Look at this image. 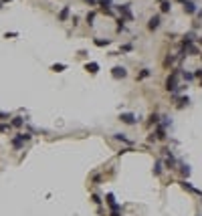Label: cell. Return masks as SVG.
<instances>
[{
	"instance_id": "obj_20",
	"label": "cell",
	"mask_w": 202,
	"mask_h": 216,
	"mask_svg": "<svg viewBox=\"0 0 202 216\" xmlns=\"http://www.w3.org/2000/svg\"><path fill=\"white\" fill-rule=\"evenodd\" d=\"M93 43H95V46H109L111 41H109V39H105V41H103V39H95Z\"/></svg>"
},
{
	"instance_id": "obj_17",
	"label": "cell",
	"mask_w": 202,
	"mask_h": 216,
	"mask_svg": "<svg viewBox=\"0 0 202 216\" xmlns=\"http://www.w3.org/2000/svg\"><path fill=\"white\" fill-rule=\"evenodd\" d=\"M162 166H164V164H162V160H158V162L154 164V176H160V174H162V170H164Z\"/></svg>"
},
{
	"instance_id": "obj_13",
	"label": "cell",
	"mask_w": 202,
	"mask_h": 216,
	"mask_svg": "<svg viewBox=\"0 0 202 216\" xmlns=\"http://www.w3.org/2000/svg\"><path fill=\"white\" fill-rule=\"evenodd\" d=\"M160 10L162 12H170L172 10V2H170V0H162V2H160Z\"/></svg>"
},
{
	"instance_id": "obj_36",
	"label": "cell",
	"mask_w": 202,
	"mask_h": 216,
	"mask_svg": "<svg viewBox=\"0 0 202 216\" xmlns=\"http://www.w3.org/2000/svg\"><path fill=\"white\" fill-rule=\"evenodd\" d=\"M0 2H2V4H4V2H8V0H0Z\"/></svg>"
},
{
	"instance_id": "obj_8",
	"label": "cell",
	"mask_w": 202,
	"mask_h": 216,
	"mask_svg": "<svg viewBox=\"0 0 202 216\" xmlns=\"http://www.w3.org/2000/svg\"><path fill=\"white\" fill-rule=\"evenodd\" d=\"M178 184H180V186H182V188H184V190H188V192H192V194H202V192H200V190H196V188H194V186H192V184H190V182H186V180H180V182H178Z\"/></svg>"
},
{
	"instance_id": "obj_19",
	"label": "cell",
	"mask_w": 202,
	"mask_h": 216,
	"mask_svg": "<svg viewBox=\"0 0 202 216\" xmlns=\"http://www.w3.org/2000/svg\"><path fill=\"white\" fill-rule=\"evenodd\" d=\"M180 172H182L184 178H188L190 176V166H188V164H180Z\"/></svg>"
},
{
	"instance_id": "obj_18",
	"label": "cell",
	"mask_w": 202,
	"mask_h": 216,
	"mask_svg": "<svg viewBox=\"0 0 202 216\" xmlns=\"http://www.w3.org/2000/svg\"><path fill=\"white\" fill-rule=\"evenodd\" d=\"M150 75H152V71H150V69H141L140 73H137V81H141V79H148Z\"/></svg>"
},
{
	"instance_id": "obj_32",
	"label": "cell",
	"mask_w": 202,
	"mask_h": 216,
	"mask_svg": "<svg viewBox=\"0 0 202 216\" xmlns=\"http://www.w3.org/2000/svg\"><path fill=\"white\" fill-rule=\"evenodd\" d=\"M4 119H8V113H0V121H4Z\"/></svg>"
},
{
	"instance_id": "obj_3",
	"label": "cell",
	"mask_w": 202,
	"mask_h": 216,
	"mask_svg": "<svg viewBox=\"0 0 202 216\" xmlns=\"http://www.w3.org/2000/svg\"><path fill=\"white\" fill-rule=\"evenodd\" d=\"M115 10L121 14V18H126V20H134V12H131V4H130V2L115 6Z\"/></svg>"
},
{
	"instance_id": "obj_10",
	"label": "cell",
	"mask_w": 202,
	"mask_h": 216,
	"mask_svg": "<svg viewBox=\"0 0 202 216\" xmlns=\"http://www.w3.org/2000/svg\"><path fill=\"white\" fill-rule=\"evenodd\" d=\"M105 202L109 204L111 210H119V204L115 202V196H113V194H107V196H105Z\"/></svg>"
},
{
	"instance_id": "obj_25",
	"label": "cell",
	"mask_w": 202,
	"mask_h": 216,
	"mask_svg": "<svg viewBox=\"0 0 202 216\" xmlns=\"http://www.w3.org/2000/svg\"><path fill=\"white\" fill-rule=\"evenodd\" d=\"M182 79L188 83V81H192V79H196V77H194V73H182Z\"/></svg>"
},
{
	"instance_id": "obj_1",
	"label": "cell",
	"mask_w": 202,
	"mask_h": 216,
	"mask_svg": "<svg viewBox=\"0 0 202 216\" xmlns=\"http://www.w3.org/2000/svg\"><path fill=\"white\" fill-rule=\"evenodd\" d=\"M178 77H180V69H174L168 75V79H166V91L174 93L176 89H178Z\"/></svg>"
},
{
	"instance_id": "obj_23",
	"label": "cell",
	"mask_w": 202,
	"mask_h": 216,
	"mask_svg": "<svg viewBox=\"0 0 202 216\" xmlns=\"http://www.w3.org/2000/svg\"><path fill=\"white\" fill-rule=\"evenodd\" d=\"M67 65H63V63H59V65H53L51 67V71H57V73H61V71H65Z\"/></svg>"
},
{
	"instance_id": "obj_29",
	"label": "cell",
	"mask_w": 202,
	"mask_h": 216,
	"mask_svg": "<svg viewBox=\"0 0 202 216\" xmlns=\"http://www.w3.org/2000/svg\"><path fill=\"white\" fill-rule=\"evenodd\" d=\"M85 4H89V6H95V4H99V0H83Z\"/></svg>"
},
{
	"instance_id": "obj_26",
	"label": "cell",
	"mask_w": 202,
	"mask_h": 216,
	"mask_svg": "<svg viewBox=\"0 0 202 216\" xmlns=\"http://www.w3.org/2000/svg\"><path fill=\"white\" fill-rule=\"evenodd\" d=\"M8 129H10V123H0V133H4Z\"/></svg>"
},
{
	"instance_id": "obj_35",
	"label": "cell",
	"mask_w": 202,
	"mask_h": 216,
	"mask_svg": "<svg viewBox=\"0 0 202 216\" xmlns=\"http://www.w3.org/2000/svg\"><path fill=\"white\" fill-rule=\"evenodd\" d=\"M198 20L202 22V10H198Z\"/></svg>"
},
{
	"instance_id": "obj_14",
	"label": "cell",
	"mask_w": 202,
	"mask_h": 216,
	"mask_svg": "<svg viewBox=\"0 0 202 216\" xmlns=\"http://www.w3.org/2000/svg\"><path fill=\"white\" fill-rule=\"evenodd\" d=\"M10 125H12V127H22V125H24V117H12Z\"/></svg>"
},
{
	"instance_id": "obj_12",
	"label": "cell",
	"mask_w": 202,
	"mask_h": 216,
	"mask_svg": "<svg viewBox=\"0 0 202 216\" xmlns=\"http://www.w3.org/2000/svg\"><path fill=\"white\" fill-rule=\"evenodd\" d=\"M69 12H71V8H69V6H63V10L59 12V20H61V22H65V20L69 18Z\"/></svg>"
},
{
	"instance_id": "obj_31",
	"label": "cell",
	"mask_w": 202,
	"mask_h": 216,
	"mask_svg": "<svg viewBox=\"0 0 202 216\" xmlns=\"http://www.w3.org/2000/svg\"><path fill=\"white\" fill-rule=\"evenodd\" d=\"M91 200H93V202H95V204H99V202H101V198H99V196H97V194H93V196H91Z\"/></svg>"
},
{
	"instance_id": "obj_11",
	"label": "cell",
	"mask_w": 202,
	"mask_h": 216,
	"mask_svg": "<svg viewBox=\"0 0 202 216\" xmlns=\"http://www.w3.org/2000/svg\"><path fill=\"white\" fill-rule=\"evenodd\" d=\"M113 137L117 139V142H123V143H127V146H134V142H131L130 137H126V133H113Z\"/></svg>"
},
{
	"instance_id": "obj_40",
	"label": "cell",
	"mask_w": 202,
	"mask_h": 216,
	"mask_svg": "<svg viewBox=\"0 0 202 216\" xmlns=\"http://www.w3.org/2000/svg\"><path fill=\"white\" fill-rule=\"evenodd\" d=\"M200 59H202V55H200Z\"/></svg>"
},
{
	"instance_id": "obj_34",
	"label": "cell",
	"mask_w": 202,
	"mask_h": 216,
	"mask_svg": "<svg viewBox=\"0 0 202 216\" xmlns=\"http://www.w3.org/2000/svg\"><path fill=\"white\" fill-rule=\"evenodd\" d=\"M196 43H198V45L202 46V36H198V39H196Z\"/></svg>"
},
{
	"instance_id": "obj_4",
	"label": "cell",
	"mask_w": 202,
	"mask_h": 216,
	"mask_svg": "<svg viewBox=\"0 0 202 216\" xmlns=\"http://www.w3.org/2000/svg\"><path fill=\"white\" fill-rule=\"evenodd\" d=\"M111 75H113V79H126L127 77V69L121 67V65H117V67L111 69Z\"/></svg>"
},
{
	"instance_id": "obj_7",
	"label": "cell",
	"mask_w": 202,
	"mask_h": 216,
	"mask_svg": "<svg viewBox=\"0 0 202 216\" xmlns=\"http://www.w3.org/2000/svg\"><path fill=\"white\" fill-rule=\"evenodd\" d=\"M160 24H162V18H160V16H158V14L152 16V18L148 20V31H152V32L158 31V28H160Z\"/></svg>"
},
{
	"instance_id": "obj_28",
	"label": "cell",
	"mask_w": 202,
	"mask_h": 216,
	"mask_svg": "<svg viewBox=\"0 0 202 216\" xmlns=\"http://www.w3.org/2000/svg\"><path fill=\"white\" fill-rule=\"evenodd\" d=\"M131 49H134V46H131V45H123V46H121V53H130Z\"/></svg>"
},
{
	"instance_id": "obj_27",
	"label": "cell",
	"mask_w": 202,
	"mask_h": 216,
	"mask_svg": "<svg viewBox=\"0 0 202 216\" xmlns=\"http://www.w3.org/2000/svg\"><path fill=\"white\" fill-rule=\"evenodd\" d=\"M99 6L105 8V6H111V0H99Z\"/></svg>"
},
{
	"instance_id": "obj_33",
	"label": "cell",
	"mask_w": 202,
	"mask_h": 216,
	"mask_svg": "<svg viewBox=\"0 0 202 216\" xmlns=\"http://www.w3.org/2000/svg\"><path fill=\"white\" fill-rule=\"evenodd\" d=\"M111 216H119V210H113V212H111Z\"/></svg>"
},
{
	"instance_id": "obj_21",
	"label": "cell",
	"mask_w": 202,
	"mask_h": 216,
	"mask_svg": "<svg viewBox=\"0 0 202 216\" xmlns=\"http://www.w3.org/2000/svg\"><path fill=\"white\" fill-rule=\"evenodd\" d=\"M99 12H101V14H105V16H113V8H111V6L99 8Z\"/></svg>"
},
{
	"instance_id": "obj_6",
	"label": "cell",
	"mask_w": 202,
	"mask_h": 216,
	"mask_svg": "<svg viewBox=\"0 0 202 216\" xmlns=\"http://www.w3.org/2000/svg\"><path fill=\"white\" fill-rule=\"evenodd\" d=\"M184 12H186V14H196V12H198V6H196V2L194 0H184Z\"/></svg>"
},
{
	"instance_id": "obj_22",
	"label": "cell",
	"mask_w": 202,
	"mask_h": 216,
	"mask_svg": "<svg viewBox=\"0 0 202 216\" xmlns=\"http://www.w3.org/2000/svg\"><path fill=\"white\" fill-rule=\"evenodd\" d=\"M174 63H176V57H174V55H170V57L164 59V67H170V65H174Z\"/></svg>"
},
{
	"instance_id": "obj_5",
	"label": "cell",
	"mask_w": 202,
	"mask_h": 216,
	"mask_svg": "<svg viewBox=\"0 0 202 216\" xmlns=\"http://www.w3.org/2000/svg\"><path fill=\"white\" fill-rule=\"evenodd\" d=\"M119 121L126 123V125H135L137 123V117L134 115V113H121V115H119Z\"/></svg>"
},
{
	"instance_id": "obj_9",
	"label": "cell",
	"mask_w": 202,
	"mask_h": 216,
	"mask_svg": "<svg viewBox=\"0 0 202 216\" xmlns=\"http://www.w3.org/2000/svg\"><path fill=\"white\" fill-rule=\"evenodd\" d=\"M85 71H89L91 75H97L99 73V63H95V61L87 63V65H85Z\"/></svg>"
},
{
	"instance_id": "obj_39",
	"label": "cell",
	"mask_w": 202,
	"mask_h": 216,
	"mask_svg": "<svg viewBox=\"0 0 202 216\" xmlns=\"http://www.w3.org/2000/svg\"><path fill=\"white\" fill-rule=\"evenodd\" d=\"M200 85H202V79H200Z\"/></svg>"
},
{
	"instance_id": "obj_30",
	"label": "cell",
	"mask_w": 202,
	"mask_h": 216,
	"mask_svg": "<svg viewBox=\"0 0 202 216\" xmlns=\"http://www.w3.org/2000/svg\"><path fill=\"white\" fill-rule=\"evenodd\" d=\"M194 77H196V79H202V69H196V71H194Z\"/></svg>"
},
{
	"instance_id": "obj_16",
	"label": "cell",
	"mask_w": 202,
	"mask_h": 216,
	"mask_svg": "<svg viewBox=\"0 0 202 216\" xmlns=\"http://www.w3.org/2000/svg\"><path fill=\"white\" fill-rule=\"evenodd\" d=\"M160 119H162V117L158 115V113H152V115L148 117V123L150 125H158V123H160Z\"/></svg>"
},
{
	"instance_id": "obj_38",
	"label": "cell",
	"mask_w": 202,
	"mask_h": 216,
	"mask_svg": "<svg viewBox=\"0 0 202 216\" xmlns=\"http://www.w3.org/2000/svg\"><path fill=\"white\" fill-rule=\"evenodd\" d=\"M0 8H2V2H0Z\"/></svg>"
},
{
	"instance_id": "obj_37",
	"label": "cell",
	"mask_w": 202,
	"mask_h": 216,
	"mask_svg": "<svg viewBox=\"0 0 202 216\" xmlns=\"http://www.w3.org/2000/svg\"><path fill=\"white\" fill-rule=\"evenodd\" d=\"M178 2H182V4H184V0H178Z\"/></svg>"
},
{
	"instance_id": "obj_15",
	"label": "cell",
	"mask_w": 202,
	"mask_h": 216,
	"mask_svg": "<svg viewBox=\"0 0 202 216\" xmlns=\"http://www.w3.org/2000/svg\"><path fill=\"white\" fill-rule=\"evenodd\" d=\"M188 103H190V97H180V99H178V103H176V107H178V109H182V107H186V105Z\"/></svg>"
},
{
	"instance_id": "obj_24",
	"label": "cell",
	"mask_w": 202,
	"mask_h": 216,
	"mask_svg": "<svg viewBox=\"0 0 202 216\" xmlns=\"http://www.w3.org/2000/svg\"><path fill=\"white\" fill-rule=\"evenodd\" d=\"M93 20H95V12H87V24H89V26H93Z\"/></svg>"
},
{
	"instance_id": "obj_2",
	"label": "cell",
	"mask_w": 202,
	"mask_h": 216,
	"mask_svg": "<svg viewBox=\"0 0 202 216\" xmlns=\"http://www.w3.org/2000/svg\"><path fill=\"white\" fill-rule=\"evenodd\" d=\"M32 135L31 133H16L14 137L10 139V143H12V147H16V150H20V147L24 146V142H28Z\"/></svg>"
}]
</instances>
